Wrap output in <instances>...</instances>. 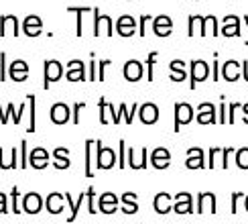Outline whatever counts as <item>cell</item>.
Wrapping results in <instances>:
<instances>
[{
	"instance_id": "obj_40",
	"label": "cell",
	"mask_w": 248,
	"mask_h": 224,
	"mask_svg": "<svg viewBox=\"0 0 248 224\" xmlns=\"http://www.w3.org/2000/svg\"><path fill=\"white\" fill-rule=\"evenodd\" d=\"M236 165L240 169H248V147L236 149Z\"/></svg>"
},
{
	"instance_id": "obj_12",
	"label": "cell",
	"mask_w": 248,
	"mask_h": 224,
	"mask_svg": "<svg viewBox=\"0 0 248 224\" xmlns=\"http://www.w3.org/2000/svg\"><path fill=\"white\" fill-rule=\"evenodd\" d=\"M142 74H144V67L139 59H128L122 67V76L126 81H139L142 78Z\"/></svg>"
},
{
	"instance_id": "obj_29",
	"label": "cell",
	"mask_w": 248,
	"mask_h": 224,
	"mask_svg": "<svg viewBox=\"0 0 248 224\" xmlns=\"http://www.w3.org/2000/svg\"><path fill=\"white\" fill-rule=\"evenodd\" d=\"M120 200H122V204H124V208H122L124 214H137V212H139V202H137V193H134V192L122 193Z\"/></svg>"
},
{
	"instance_id": "obj_30",
	"label": "cell",
	"mask_w": 248,
	"mask_h": 224,
	"mask_svg": "<svg viewBox=\"0 0 248 224\" xmlns=\"http://www.w3.org/2000/svg\"><path fill=\"white\" fill-rule=\"evenodd\" d=\"M6 25L10 27V31H13V35H18V18L15 15H2L0 16V35H6Z\"/></svg>"
},
{
	"instance_id": "obj_2",
	"label": "cell",
	"mask_w": 248,
	"mask_h": 224,
	"mask_svg": "<svg viewBox=\"0 0 248 224\" xmlns=\"http://www.w3.org/2000/svg\"><path fill=\"white\" fill-rule=\"evenodd\" d=\"M210 76V65L203 59H191L189 61V88L195 90L200 81H205Z\"/></svg>"
},
{
	"instance_id": "obj_22",
	"label": "cell",
	"mask_w": 248,
	"mask_h": 224,
	"mask_svg": "<svg viewBox=\"0 0 248 224\" xmlns=\"http://www.w3.org/2000/svg\"><path fill=\"white\" fill-rule=\"evenodd\" d=\"M49 116L55 125H65V122L69 120V116H71V110H69V106L65 104V102H55V104L51 106Z\"/></svg>"
},
{
	"instance_id": "obj_47",
	"label": "cell",
	"mask_w": 248,
	"mask_h": 224,
	"mask_svg": "<svg viewBox=\"0 0 248 224\" xmlns=\"http://www.w3.org/2000/svg\"><path fill=\"white\" fill-rule=\"evenodd\" d=\"M149 20H153L151 15H142V16L139 18V35H140V37L147 35V23H149Z\"/></svg>"
},
{
	"instance_id": "obj_62",
	"label": "cell",
	"mask_w": 248,
	"mask_h": 224,
	"mask_svg": "<svg viewBox=\"0 0 248 224\" xmlns=\"http://www.w3.org/2000/svg\"><path fill=\"white\" fill-rule=\"evenodd\" d=\"M244 208H246V212H248V193L244 196Z\"/></svg>"
},
{
	"instance_id": "obj_3",
	"label": "cell",
	"mask_w": 248,
	"mask_h": 224,
	"mask_svg": "<svg viewBox=\"0 0 248 224\" xmlns=\"http://www.w3.org/2000/svg\"><path fill=\"white\" fill-rule=\"evenodd\" d=\"M175 110V125H173V130L179 132L183 125H189L193 120V106L187 104V102H177V104L173 106Z\"/></svg>"
},
{
	"instance_id": "obj_34",
	"label": "cell",
	"mask_w": 248,
	"mask_h": 224,
	"mask_svg": "<svg viewBox=\"0 0 248 224\" xmlns=\"http://www.w3.org/2000/svg\"><path fill=\"white\" fill-rule=\"evenodd\" d=\"M187 23H189V29H187V35H189V37H193L195 33H200V35L203 37V16L191 15Z\"/></svg>"
},
{
	"instance_id": "obj_33",
	"label": "cell",
	"mask_w": 248,
	"mask_h": 224,
	"mask_svg": "<svg viewBox=\"0 0 248 224\" xmlns=\"http://www.w3.org/2000/svg\"><path fill=\"white\" fill-rule=\"evenodd\" d=\"M67 10H69V13H76V15H78L76 35L81 37V35H84V15H86V13H94V8H78V6H69Z\"/></svg>"
},
{
	"instance_id": "obj_21",
	"label": "cell",
	"mask_w": 248,
	"mask_h": 224,
	"mask_svg": "<svg viewBox=\"0 0 248 224\" xmlns=\"http://www.w3.org/2000/svg\"><path fill=\"white\" fill-rule=\"evenodd\" d=\"M187 169H203L208 167V163L203 159V151L200 147H189L187 149V161H185Z\"/></svg>"
},
{
	"instance_id": "obj_13",
	"label": "cell",
	"mask_w": 248,
	"mask_h": 224,
	"mask_svg": "<svg viewBox=\"0 0 248 224\" xmlns=\"http://www.w3.org/2000/svg\"><path fill=\"white\" fill-rule=\"evenodd\" d=\"M139 118L142 125H155L159 120V106L153 102H144L139 106Z\"/></svg>"
},
{
	"instance_id": "obj_31",
	"label": "cell",
	"mask_w": 248,
	"mask_h": 224,
	"mask_svg": "<svg viewBox=\"0 0 248 224\" xmlns=\"http://www.w3.org/2000/svg\"><path fill=\"white\" fill-rule=\"evenodd\" d=\"M171 80L173 81H183L185 78H187V71H185V64L181 59H173L171 61Z\"/></svg>"
},
{
	"instance_id": "obj_15",
	"label": "cell",
	"mask_w": 248,
	"mask_h": 224,
	"mask_svg": "<svg viewBox=\"0 0 248 224\" xmlns=\"http://www.w3.org/2000/svg\"><path fill=\"white\" fill-rule=\"evenodd\" d=\"M8 76L13 81H27L29 80V64L25 59H16L8 65Z\"/></svg>"
},
{
	"instance_id": "obj_1",
	"label": "cell",
	"mask_w": 248,
	"mask_h": 224,
	"mask_svg": "<svg viewBox=\"0 0 248 224\" xmlns=\"http://www.w3.org/2000/svg\"><path fill=\"white\" fill-rule=\"evenodd\" d=\"M118 163V157L114 149L110 147H104V143L100 139L96 141V167L98 169H112Z\"/></svg>"
},
{
	"instance_id": "obj_17",
	"label": "cell",
	"mask_w": 248,
	"mask_h": 224,
	"mask_svg": "<svg viewBox=\"0 0 248 224\" xmlns=\"http://www.w3.org/2000/svg\"><path fill=\"white\" fill-rule=\"evenodd\" d=\"M173 200H175L173 212H177V214H191L193 212V198H191V193H187V192L175 193Z\"/></svg>"
},
{
	"instance_id": "obj_57",
	"label": "cell",
	"mask_w": 248,
	"mask_h": 224,
	"mask_svg": "<svg viewBox=\"0 0 248 224\" xmlns=\"http://www.w3.org/2000/svg\"><path fill=\"white\" fill-rule=\"evenodd\" d=\"M0 169H4V171L8 169V163L4 161V149L2 147H0Z\"/></svg>"
},
{
	"instance_id": "obj_42",
	"label": "cell",
	"mask_w": 248,
	"mask_h": 224,
	"mask_svg": "<svg viewBox=\"0 0 248 224\" xmlns=\"http://www.w3.org/2000/svg\"><path fill=\"white\" fill-rule=\"evenodd\" d=\"M218 155H222V147H212L210 153H208V169L216 167V159H218Z\"/></svg>"
},
{
	"instance_id": "obj_55",
	"label": "cell",
	"mask_w": 248,
	"mask_h": 224,
	"mask_svg": "<svg viewBox=\"0 0 248 224\" xmlns=\"http://www.w3.org/2000/svg\"><path fill=\"white\" fill-rule=\"evenodd\" d=\"M230 153H236L234 147H222V167L228 169V155Z\"/></svg>"
},
{
	"instance_id": "obj_37",
	"label": "cell",
	"mask_w": 248,
	"mask_h": 224,
	"mask_svg": "<svg viewBox=\"0 0 248 224\" xmlns=\"http://www.w3.org/2000/svg\"><path fill=\"white\" fill-rule=\"evenodd\" d=\"M27 102H29V108H31V122H29V132H35L37 130V116H35V112H37V100L33 94H29L27 96Z\"/></svg>"
},
{
	"instance_id": "obj_36",
	"label": "cell",
	"mask_w": 248,
	"mask_h": 224,
	"mask_svg": "<svg viewBox=\"0 0 248 224\" xmlns=\"http://www.w3.org/2000/svg\"><path fill=\"white\" fill-rule=\"evenodd\" d=\"M210 31H212V35H214V37H218V35H220V29H218V18H216L214 15L203 16V37L208 35Z\"/></svg>"
},
{
	"instance_id": "obj_25",
	"label": "cell",
	"mask_w": 248,
	"mask_h": 224,
	"mask_svg": "<svg viewBox=\"0 0 248 224\" xmlns=\"http://www.w3.org/2000/svg\"><path fill=\"white\" fill-rule=\"evenodd\" d=\"M116 210H118V198H116L112 192L102 193V196H100V202H98V212L114 214Z\"/></svg>"
},
{
	"instance_id": "obj_27",
	"label": "cell",
	"mask_w": 248,
	"mask_h": 224,
	"mask_svg": "<svg viewBox=\"0 0 248 224\" xmlns=\"http://www.w3.org/2000/svg\"><path fill=\"white\" fill-rule=\"evenodd\" d=\"M55 165V169H67L71 165V161H69V151L65 147H57L53 151V161H51Z\"/></svg>"
},
{
	"instance_id": "obj_26",
	"label": "cell",
	"mask_w": 248,
	"mask_h": 224,
	"mask_svg": "<svg viewBox=\"0 0 248 224\" xmlns=\"http://www.w3.org/2000/svg\"><path fill=\"white\" fill-rule=\"evenodd\" d=\"M173 198H171V193H167V192H161V193H157L155 196V200H153V206H155V212L157 214H169L171 210H173Z\"/></svg>"
},
{
	"instance_id": "obj_50",
	"label": "cell",
	"mask_w": 248,
	"mask_h": 224,
	"mask_svg": "<svg viewBox=\"0 0 248 224\" xmlns=\"http://www.w3.org/2000/svg\"><path fill=\"white\" fill-rule=\"evenodd\" d=\"M218 122L220 125H226V122H228V116H226V98L224 96H222L220 108H218Z\"/></svg>"
},
{
	"instance_id": "obj_5",
	"label": "cell",
	"mask_w": 248,
	"mask_h": 224,
	"mask_svg": "<svg viewBox=\"0 0 248 224\" xmlns=\"http://www.w3.org/2000/svg\"><path fill=\"white\" fill-rule=\"evenodd\" d=\"M195 120H198L200 125H216V122H218V110H216L212 102H202L198 106Z\"/></svg>"
},
{
	"instance_id": "obj_61",
	"label": "cell",
	"mask_w": 248,
	"mask_h": 224,
	"mask_svg": "<svg viewBox=\"0 0 248 224\" xmlns=\"http://www.w3.org/2000/svg\"><path fill=\"white\" fill-rule=\"evenodd\" d=\"M242 20H244V27H246V31H248V16L244 15V18H242ZM244 43L248 45V37H246V41H244Z\"/></svg>"
},
{
	"instance_id": "obj_45",
	"label": "cell",
	"mask_w": 248,
	"mask_h": 224,
	"mask_svg": "<svg viewBox=\"0 0 248 224\" xmlns=\"http://www.w3.org/2000/svg\"><path fill=\"white\" fill-rule=\"evenodd\" d=\"M242 198H244L242 192H234V193H232V198H230V212H232V214L238 212V202H240Z\"/></svg>"
},
{
	"instance_id": "obj_20",
	"label": "cell",
	"mask_w": 248,
	"mask_h": 224,
	"mask_svg": "<svg viewBox=\"0 0 248 224\" xmlns=\"http://www.w3.org/2000/svg\"><path fill=\"white\" fill-rule=\"evenodd\" d=\"M153 31L157 37H169L173 33V20L167 15H159L153 18Z\"/></svg>"
},
{
	"instance_id": "obj_56",
	"label": "cell",
	"mask_w": 248,
	"mask_h": 224,
	"mask_svg": "<svg viewBox=\"0 0 248 224\" xmlns=\"http://www.w3.org/2000/svg\"><path fill=\"white\" fill-rule=\"evenodd\" d=\"M6 208H8V204H6V196H4V193H2V192H0V214H4V212H8Z\"/></svg>"
},
{
	"instance_id": "obj_60",
	"label": "cell",
	"mask_w": 248,
	"mask_h": 224,
	"mask_svg": "<svg viewBox=\"0 0 248 224\" xmlns=\"http://www.w3.org/2000/svg\"><path fill=\"white\" fill-rule=\"evenodd\" d=\"M242 120L248 125V102H246V104H242Z\"/></svg>"
},
{
	"instance_id": "obj_10",
	"label": "cell",
	"mask_w": 248,
	"mask_h": 224,
	"mask_svg": "<svg viewBox=\"0 0 248 224\" xmlns=\"http://www.w3.org/2000/svg\"><path fill=\"white\" fill-rule=\"evenodd\" d=\"M240 25H242V20L236 15H226L224 16V25L220 29V35H224V37H240L242 35Z\"/></svg>"
},
{
	"instance_id": "obj_9",
	"label": "cell",
	"mask_w": 248,
	"mask_h": 224,
	"mask_svg": "<svg viewBox=\"0 0 248 224\" xmlns=\"http://www.w3.org/2000/svg\"><path fill=\"white\" fill-rule=\"evenodd\" d=\"M220 76L226 81H238L240 76H242V64L240 61H236V59H228L226 64H222Z\"/></svg>"
},
{
	"instance_id": "obj_11",
	"label": "cell",
	"mask_w": 248,
	"mask_h": 224,
	"mask_svg": "<svg viewBox=\"0 0 248 224\" xmlns=\"http://www.w3.org/2000/svg\"><path fill=\"white\" fill-rule=\"evenodd\" d=\"M149 161L155 169H167L171 165V153L165 147H157V149H153Z\"/></svg>"
},
{
	"instance_id": "obj_54",
	"label": "cell",
	"mask_w": 248,
	"mask_h": 224,
	"mask_svg": "<svg viewBox=\"0 0 248 224\" xmlns=\"http://www.w3.org/2000/svg\"><path fill=\"white\" fill-rule=\"evenodd\" d=\"M88 212L96 214V204H94V188H88Z\"/></svg>"
},
{
	"instance_id": "obj_14",
	"label": "cell",
	"mask_w": 248,
	"mask_h": 224,
	"mask_svg": "<svg viewBox=\"0 0 248 224\" xmlns=\"http://www.w3.org/2000/svg\"><path fill=\"white\" fill-rule=\"evenodd\" d=\"M198 214H203V212H212L216 214L218 212V204H216V193L212 192H202L198 193Z\"/></svg>"
},
{
	"instance_id": "obj_58",
	"label": "cell",
	"mask_w": 248,
	"mask_h": 224,
	"mask_svg": "<svg viewBox=\"0 0 248 224\" xmlns=\"http://www.w3.org/2000/svg\"><path fill=\"white\" fill-rule=\"evenodd\" d=\"M0 122H2V125H6V122H8V112L2 110V104H0Z\"/></svg>"
},
{
	"instance_id": "obj_59",
	"label": "cell",
	"mask_w": 248,
	"mask_h": 224,
	"mask_svg": "<svg viewBox=\"0 0 248 224\" xmlns=\"http://www.w3.org/2000/svg\"><path fill=\"white\" fill-rule=\"evenodd\" d=\"M242 78H244V81H248V61L246 59L242 61Z\"/></svg>"
},
{
	"instance_id": "obj_41",
	"label": "cell",
	"mask_w": 248,
	"mask_h": 224,
	"mask_svg": "<svg viewBox=\"0 0 248 224\" xmlns=\"http://www.w3.org/2000/svg\"><path fill=\"white\" fill-rule=\"evenodd\" d=\"M10 196H13V204H10V212H15V214H20L23 210H20V204H18V196H20V192H18V188L15 186L13 190H10Z\"/></svg>"
},
{
	"instance_id": "obj_7",
	"label": "cell",
	"mask_w": 248,
	"mask_h": 224,
	"mask_svg": "<svg viewBox=\"0 0 248 224\" xmlns=\"http://www.w3.org/2000/svg\"><path fill=\"white\" fill-rule=\"evenodd\" d=\"M102 31H104L108 37H112V35L116 33V31H114V25H112V18H110L108 15H100V10L94 8V35L100 37V35H102Z\"/></svg>"
},
{
	"instance_id": "obj_51",
	"label": "cell",
	"mask_w": 248,
	"mask_h": 224,
	"mask_svg": "<svg viewBox=\"0 0 248 224\" xmlns=\"http://www.w3.org/2000/svg\"><path fill=\"white\" fill-rule=\"evenodd\" d=\"M112 64L110 59H102V61H98V81H104V71H106V67Z\"/></svg>"
},
{
	"instance_id": "obj_8",
	"label": "cell",
	"mask_w": 248,
	"mask_h": 224,
	"mask_svg": "<svg viewBox=\"0 0 248 224\" xmlns=\"http://www.w3.org/2000/svg\"><path fill=\"white\" fill-rule=\"evenodd\" d=\"M126 165H128L130 169H134V171L147 169V165H149V151H147V147L140 149L139 159H137V151L128 149V151H126Z\"/></svg>"
},
{
	"instance_id": "obj_38",
	"label": "cell",
	"mask_w": 248,
	"mask_h": 224,
	"mask_svg": "<svg viewBox=\"0 0 248 224\" xmlns=\"http://www.w3.org/2000/svg\"><path fill=\"white\" fill-rule=\"evenodd\" d=\"M134 112H139V104H137V102H134V104L130 106V112H128V106L124 104V102H120V116L124 118V122H126V125H132Z\"/></svg>"
},
{
	"instance_id": "obj_24",
	"label": "cell",
	"mask_w": 248,
	"mask_h": 224,
	"mask_svg": "<svg viewBox=\"0 0 248 224\" xmlns=\"http://www.w3.org/2000/svg\"><path fill=\"white\" fill-rule=\"evenodd\" d=\"M23 29H25V35L27 37H39L43 33V20H41L37 15H29L25 20H23Z\"/></svg>"
},
{
	"instance_id": "obj_18",
	"label": "cell",
	"mask_w": 248,
	"mask_h": 224,
	"mask_svg": "<svg viewBox=\"0 0 248 224\" xmlns=\"http://www.w3.org/2000/svg\"><path fill=\"white\" fill-rule=\"evenodd\" d=\"M43 210V198L37 192H29L23 196V212L27 214H39Z\"/></svg>"
},
{
	"instance_id": "obj_28",
	"label": "cell",
	"mask_w": 248,
	"mask_h": 224,
	"mask_svg": "<svg viewBox=\"0 0 248 224\" xmlns=\"http://www.w3.org/2000/svg\"><path fill=\"white\" fill-rule=\"evenodd\" d=\"M63 193H57V192H53V193H49L47 196V202H45V206H47V210L51 212V214H61L63 212Z\"/></svg>"
},
{
	"instance_id": "obj_43",
	"label": "cell",
	"mask_w": 248,
	"mask_h": 224,
	"mask_svg": "<svg viewBox=\"0 0 248 224\" xmlns=\"http://www.w3.org/2000/svg\"><path fill=\"white\" fill-rule=\"evenodd\" d=\"M27 145H29V143H27V141H23V143H20V147H18V151H20V159H18V163H20V167H23V169H27V167H29Z\"/></svg>"
},
{
	"instance_id": "obj_16",
	"label": "cell",
	"mask_w": 248,
	"mask_h": 224,
	"mask_svg": "<svg viewBox=\"0 0 248 224\" xmlns=\"http://www.w3.org/2000/svg\"><path fill=\"white\" fill-rule=\"evenodd\" d=\"M116 33L120 37H132L137 33V18L130 16V15H122L116 20Z\"/></svg>"
},
{
	"instance_id": "obj_35",
	"label": "cell",
	"mask_w": 248,
	"mask_h": 224,
	"mask_svg": "<svg viewBox=\"0 0 248 224\" xmlns=\"http://www.w3.org/2000/svg\"><path fill=\"white\" fill-rule=\"evenodd\" d=\"M96 141L94 139H88L86 141V177H94V169H92V165H94V161H92V149H94Z\"/></svg>"
},
{
	"instance_id": "obj_44",
	"label": "cell",
	"mask_w": 248,
	"mask_h": 224,
	"mask_svg": "<svg viewBox=\"0 0 248 224\" xmlns=\"http://www.w3.org/2000/svg\"><path fill=\"white\" fill-rule=\"evenodd\" d=\"M120 153H118V165H120V169H124L126 167V143H124V139H120Z\"/></svg>"
},
{
	"instance_id": "obj_53",
	"label": "cell",
	"mask_w": 248,
	"mask_h": 224,
	"mask_svg": "<svg viewBox=\"0 0 248 224\" xmlns=\"http://www.w3.org/2000/svg\"><path fill=\"white\" fill-rule=\"evenodd\" d=\"M0 81H6V51L0 53Z\"/></svg>"
},
{
	"instance_id": "obj_23",
	"label": "cell",
	"mask_w": 248,
	"mask_h": 224,
	"mask_svg": "<svg viewBox=\"0 0 248 224\" xmlns=\"http://www.w3.org/2000/svg\"><path fill=\"white\" fill-rule=\"evenodd\" d=\"M49 153L43 149V147H37L33 153H31V155H29V165L31 167H35V169H45L47 165H49Z\"/></svg>"
},
{
	"instance_id": "obj_19",
	"label": "cell",
	"mask_w": 248,
	"mask_h": 224,
	"mask_svg": "<svg viewBox=\"0 0 248 224\" xmlns=\"http://www.w3.org/2000/svg\"><path fill=\"white\" fill-rule=\"evenodd\" d=\"M67 81H84L86 80V65L81 59H71L67 64V74H65Z\"/></svg>"
},
{
	"instance_id": "obj_48",
	"label": "cell",
	"mask_w": 248,
	"mask_h": 224,
	"mask_svg": "<svg viewBox=\"0 0 248 224\" xmlns=\"http://www.w3.org/2000/svg\"><path fill=\"white\" fill-rule=\"evenodd\" d=\"M86 108L84 102H76L74 104V112H71V120H74V125H79V112Z\"/></svg>"
},
{
	"instance_id": "obj_6",
	"label": "cell",
	"mask_w": 248,
	"mask_h": 224,
	"mask_svg": "<svg viewBox=\"0 0 248 224\" xmlns=\"http://www.w3.org/2000/svg\"><path fill=\"white\" fill-rule=\"evenodd\" d=\"M98 108H100V122L102 125H108V122H114V125H120V112L114 110V106L110 104V102H106L104 98L98 100Z\"/></svg>"
},
{
	"instance_id": "obj_39",
	"label": "cell",
	"mask_w": 248,
	"mask_h": 224,
	"mask_svg": "<svg viewBox=\"0 0 248 224\" xmlns=\"http://www.w3.org/2000/svg\"><path fill=\"white\" fill-rule=\"evenodd\" d=\"M159 53L157 51H151V53L147 55V80L153 81L155 80V61H157Z\"/></svg>"
},
{
	"instance_id": "obj_32",
	"label": "cell",
	"mask_w": 248,
	"mask_h": 224,
	"mask_svg": "<svg viewBox=\"0 0 248 224\" xmlns=\"http://www.w3.org/2000/svg\"><path fill=\"white\" fill-rule=\"evenodd\" d=\"M86 196H88V192L79 193V198H78L76 202H71V193H65V200L69 202V206H71V214H69V218H67V222H69V224L78 218V212H79V208H81V202L86 200Z\"/></svg>"
},
{
	"instance_id": "obj_52",
	"label": "cell",
	"mask_w": 248,
	"mask_h": 224,
	"mask_svg": "<svg viewBox=\"0 0 248 224\" xmlns=\"http://www.w3.org/2000/svg\"><path fill=\"white\" fill-rule=\"evenodd\" d=\"M90 81H98V74H96V55L90 53Z\"/></svg>"
},
{
	"instance_id": "obj_46",
	"label": "cell",
	"mask_w": 248,
	"mask_h": 224,
	"mask_svg": "<svg viewBox=\"0 0 248 224\" xmlns=\"http://www.w3.org/2000/svg\"><path fill=\"white\" fill-rule=\"evenodd\" d=\"M212 80L220 81V61H218V51L214 53V64H212Z\"/></svg>"
},
{
	"instance_id": "obj_49",
	"label": "cell",
	"mask_w": 248,
	"mask_h": 224,
	"mask_svg": "<svg viewBox=\"0 0 248 224\" xmlns=\"http://www.w3.org/2000/svg\"><path fill=\"white\" fill-rule=\"evenodd\" d=\"M228 108H230V112H228V122H230V125H234V122H236V110H242V104H240V102H232Z\"/></svg>"
},
{
	"instance_id": "obj_4",
	"label": "cell",
	"mask_w": 248,
	"mask_h": 224,
	"mask_svg": "<svg viewBox=\"0 0 248 224\" xmlns=\"http://www.w3.org/2000/svg\"><path fill=\"white\" fill-rule=\"evenodd\" d=\"M61 76H63V65H61L57 59H47V61H45V80H43V88L49 90L51 84H55V81L61 80Z\"/></svg>"
}]
</instances>
